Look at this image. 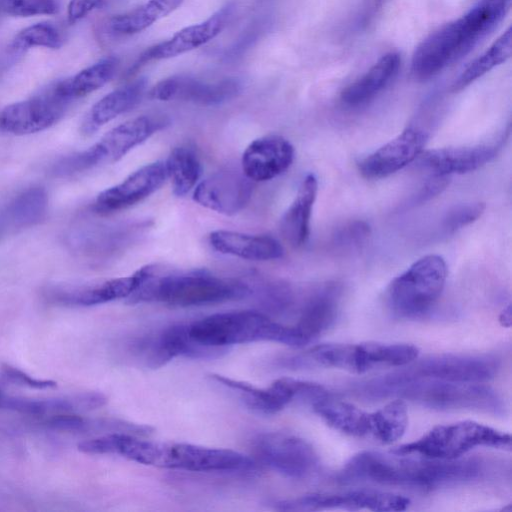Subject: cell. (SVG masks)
I'll use <instances>...</instances> for the list:
<instances>
[{
    "mask_svg": "<svg viewBox=\"0 0 512 512\" xmlns=\"http://www.w3.org/2000/svg\"><path fill=\"white\" fill-rule=\"evenodd\" d=\"M418 355V347L406 343H327L310 348L290 362L294 366L314 365L364 373L377 368L403 367Z\"/></svg>",
    "mask_w": 512,
    "mask_h": 512,
    "instance_id": "cell-6",
    "label": "cell"
},
{
    "mask_svg": "<svg viewBox=\"0 0 512 512\" xmlns=\"http://www.w3.org/2000/svg\"><path fill=\"white\" fill-rule=\"evenodd\" d=\"M211 378L237 391L246 406L264 414H274L282 410L297 399L299 391V380L287 377L274 381L264 389L220 375H211Z\"/></svg>",
    "mask_w": 512,
    "mask_h": 512,
    "instance_id": "cell-24",
    "label": "cell"
},
{
    "mask_svg": "<svg viewBox=\"0 0 512 512\" xmlns=\"http://www.w3.org/2000/svg\"><path fill=\"white\" fill-rule=\"evenodd\" d=\"M190 336L205 345L228 348L234 344L273 341L293 347L307 343L294 325H285L252 311H230L209 315L188 324Z\"/></svg>",
    "mask_w": 512,
    "mask_h": 512,
    "instance_id": "cell-5",
    "label": "cell"
},
{
    "mask_svg": "<svg viewBox=\"0 0 512 512\" xmlns=\"http://www.w3.org/2000/svg\"><path fill=\"white\" fill-rule=\"evenodd\" d=\"M446 277L447 266L441 256H424L391 281L386 291L387 304L398 317H420L437 302Z\"/></svg>",
    "mask_w": 512,
    "mask_h": 512,
    "instance_id": "cell-9",
    "label": "cell"
},
{
    "mask_svg": "<svg viewBox=\"0 0 512 512\" xmlns=\"http://www.w3.org/2000/svg\"><path fill=\"white\" fill-rule=\"evenodd\" d=\"M400 64L399 53H386L362 77L342 91V102L348 106H359L372 100L394 79Z\"/></svg>",
    "mask_w": 512,
    "mask_h": 512,
    "instance_id": "cell-32",
    "label": "cell"
},
{
    "mask_svg": "<svg viewBox=\"0 0 512 512\" xmlns=\"http://www.w3.org/2000/svg\"><path fill=\"white\" fill-rule=\"evenodd\" d=\"M2 373L9 382L17 385L27 386L34 389H47L57 386L55 381L34 378L24 371L7 364L2 366Z\"/></svg>",
    "mask_w": 512,
    "mask_h": 512,
    "instance_id": "cell-42",
    "label": "cell"
},
{
    "mask_svg": "<svg viewBox=\"0 0 512 512\" xmlns=\"http://www.w3.org/2000/svg\"><path fill=\"white\" fill-rule=\"evenodd\" d=\"M166 179L167 172L163 162L145 164L119 184L99 193L93 209L100 214L127 209L157 191Z\"/></svg>",
    "mask_w": 512,
    "mask_h": 512,
    "instance_id": "cell-18",
    "label": "cell"
},
{
    "mask_svg": "<svg viewBox=\"0 0 512 512\" xmlns=\"http://www.w3.org/2000/svg\"><path fill=\"white\" fill-rule=\"evenodd\" d=\"M148 465L193 472H234L249 470L254 462L230 449L152 441Z\"/></svg>",
    "mask_w": 512,
    "mask_h": 512,
    "instance_id": "cell-10",
    "label": "cell"
},
{
    "mask_svg": "<svg viewBox=\"0 0 512 512\" xmlns=\"http://www.w3.org/2000/svg\"><path fill=\"white\" fill-rule=\"evenodd\" d=\"M44 424L54 430L78 431L87 426L85 419L73 413H57L49 415Z\"/></svg>",
    "mask_w": 512,
    "mask_h": 512,
    "instance_id": "cell-43",
    "label": "cell"
},
{
    "mask_svg": "<svg viewBox=\"0 0 512 512\" xmlns=\"http://www.w3.org/2000/svg\"><path fill=\"white\" fill-rule=\"evenodd\" d=\"M314 412L331 428L353 437H370L377 440L379 412H366L353 404L328 396L312 403Z\"/></svg>",
    "mask_w": 512,
    "mask_h": 512,
    "instance_id": "cell-23",
    "label": "cell"
},
{
    "mask_svg": "<svg viewBox=\"0 0 512 512\" xmlns=\"http://www.w3.org/2000/svg\"><path fill=\"white\" fill-rule=\"evenodd\" d=\"M118 67L119 59L114 56L105 57L86 67L70 79H66L70 95L75 100L98 90L114 77Z\"/></svg>",
    "mask_w": 512,
    "mask_h": 512,
    "instance_id": "cell-36",
    "label": "cell"
},
{
    "mask_svg": "<svg viewBox=\"0 0 512 512\" xmlns=\"http://www.w3.org/2000/svg\"><path fill=\"white\" fill-rule=\"evenodd\" d=\"M428 134L418 127H408L394 139L367 155L359 171L368 179L387 177L414 161L427 142Z\"/></svg>",
    "mask_w": 512,
    "mask_h": 512,
    "instance_id": "cell-19",
    "label": "cell"
},
{
    "mask_svg": "<svg viewBox=\"0 0 512 512\" xmlns=\"http://www.w3.org/2000/svg\"><path fill=\"white\" fill-rule=\"evenodd\" d=\"M164 164L176 196L182 197L195 188L201 176L202 166L193 149L187 146L173 148Z\"/></svg>",
    "mask_w": 512,
    "mask_h": 512,
    "instance_id": "cell-34",
    "label": "cell"
},
{
    "mask_svg": "<svg viewBox=\"0 0 512 512\" xmlns=\"http://www.w3.org/2000/svg\"><path fill=\"white\" fill-rule=\"evenodd\" d=\"M512 0H479L466 14L427 36L415 49L411 73L428 80L465 57L505 18Z\"/></svg>",
    "mask_w": 512,
    "mask_h": 512,
    "instance_id": "cell-3",
    "label": "cell"
},
{
    "mask_svg": "<svg viewBox=\"0 0 512 512\" xmlns=\"http://www.w3.org/2000/svg\"><path fill=\"white\" fill-rule=\"evenodd\" d=\"M342 290L328 283L316 290L304 304L295 327L310 343L325 333L336 321Z\"/></svg>",
    "mask_w": 512,
    "mask_h": 512,
    "instance_id": "cell-26",
    "label": "cell"
},
{
    "mask_svg": "<svg viewBox=\"0 0 512 512\" xmlns=\"http://www.w3.org/2000/svg\"><path fill=\"white\" fill-rule=\"evenodd\" d=\"M410 500L407 497L379 491L354 490L343 493H311L276 503L281 511H318L324 509L360 510L379 512L404 511Z\"/></svg>",
    "mask_w": 512,
    "mask_h": 512,
    "instance_id": "cell-14",
    "label": "cell"
},
{
    "mask_svg": "<svg viewBox=\"0 0 512 512\" xmlns=\"http://www.w3.org/2000/svg\"><path fill=\"white\" fill-rule=\"evenodd\" d=\"M251 292L248 285L197 269L153 274L130 296L131 302L156 301L175 307H193L237 300Z\"/></svg>",
    "mask_w": 512,
    "mask_h": 512,
    "instance_id": "cell-4",
    "label": "cell"
},
{
    "mask_svg": "<svg viewBox=\"0 0 512 512\" xmlns=\"http://www.w3.org/2000/svg\"><path fill=\"white\" fill-rule=\"evenodd\" d=\"M73 101L66 80H62L29 99L6 106L0 112V130L14 135L43 131L57 123Z\"/></svg>",
    "mask_w": 512,
    "mask_h": 512,
    "instance_id": "cell-11",
    "label": "cell"
},
{
    "mask_svg": "<svg viewBox=\"0 0 512 512\" xmlns=\"http://www.w3.org/2000/svg\"><path fill=\"white\" fill-rule=\"evenodd\" d=\"M183 2L184 0H148L128 12L111 17L107 27L116 35L137 34L172 13Z\"/></svg>",
    "mask_w": 512,
    "mask_h": 512,
    "instance_id": "cell-33",
    "label": "cell"
},
{
    "mask_svg": "<svg viewBox=\"0 0 512 512\" xmlns=\"http://www.w3.org/2000/svg\"><path fill=\"white\" fill-rule=\"evenodd\" d=\"M370 236V227L363 221H352L340 227L333 236V245L339 250L359 248Z\"/></svg>",
    "mask_w": 512,
    "mask_h": 512,
    "instance_id": "cell-40",
    "label": "cell"
},
{
    "mask_svg": "<svg viewBox=\"0 0 512 512\" xmlns=\"http://www.w3.org/2000/svg\"><path fill=\"white\" fill-rule=\"evenodd\" d=\"M144 78L136 79L108 93L97 101L85 117L81 131L91 134L119 115L133 109L142 99Z\"/></svg>",
    "mask_w": 512,
    "mask_h": 512,
    "instance_id": "cell-28",
    "label": "cell"
},
{
    "mask_svg": "<svg viewBox=\"0 0 512 512\" xmlns=\"http://www.w3.org/2000/svg\"><path fill=\"white\" fill-rule=\"evenodd\" d=\"M393 453V452H392ZM483 464L476 459L440 460L404 454L362 451L337 473L341 483L370 482L382 485L433 489L480 477Z\"/></svg>",
    "mask_w": 512,
    "mask_h": 512,
    "instance_id": "cell-1",
    "label": "cell"
},
{
    "mask_svg": "<svg viewBox=\"0 0 512 512\" xmlns=\"http://www.w3.org/2000/svg\"><path fill=\"white\" fill-rule=\"evenodd\" d=\"M318 182L313 174L302 180L297 194L280 221V230L285 240L293 247H300L307 241L310 219L316 200Z\"/></svg>",
    "mask_w": 512,
    "mask_h": 512,
    "instance_id": "cell-29",
    "label": "cell"
},
{
    "mask_svg": "<svg viewBox=\"0 0 512 512\" xmlns=\"http://www.w3.org/2000/svg\"><path fill=\"white\" fill-rule=\"evenodd\" d=\"M58 11L55 0H0V14L18 17L52 15Z\"/></svg>",
    "mask_w": 512,
    "mask_h": 512,
    "instance_id": "cell-38",
    "label": "cell"
},
{
    "mask_svg": "<svg viewBox=\"0 0 512 512\" xmlns=\"http://www.w3.org/2000/svg\"><path fill=\"white\" fill-rule=\"evenodd\" d=\"M242 83L235 77L205 81L190 75H174L158 82L149 97L160 101L183 100L202 106H213L235 98Z\"/></svg>",
    "mask_w": 512,
    "mask_h": 512,
    "instance_id": "cell-15",
    "label": "cell"
},
{
    "mask_svg": "<svg viewBox=\"0 0 512 512\" xmlns=\"http://www.w3.org/2000/svg\"><path fill=\"white\" fill-rule=\"evenodd\" d=\"M256 457L266 466L290 478L303 479L318 467L319 458L306 440L294 435L268 432L253 440Z\"/></svg>",
    "mask_w": 512,
    "mask_h": 512,
    "instance_id": "cell-13",
    "label": "cell"
},
{
    "mask_svg": "<svg viewBox=\"0 0 512 512\" xmlns=\"http://www.w3.org/2000/svg\"><path fill=\"white\" fill-rule=\"evenodd\" d=\"M252 193V181L242 170L223 168L195 186L193 200L209 210L230 216L248 205Z\"/></svg>",
    "mask_w": 512,
    "mask_h": 512,
    "instance_id": "cell-16",
    "label": "cell"
},
{
    "mask_svg": "<svg viewBox=\"0 0 512 512\" xmlns=\"http://www.w3.org/2000/svg\"><path fill=\"white\" fill-rule=\"evenodd\" d=\"M403 367L396 371L403 377L481 383L495 377L499 362L489 355L437 354Z\"/></svg>",
    "mask_w": 512,
    "mask_h": 512,
    "instance_id": "cell-12",
    "label": "cell"
},
{
    "mask_svg": "<svg viewBox=\"0 0 512 512\" xmlns=\"http://www.w3.org/2000/svg\"><path fill=\"white\" fill-rule=\"evenodd\" d=\"M448 185V178L444 175H434L422 186L417 194L412 197L411 204L425 202L439 194Z\"/></svg>",
    "mask_w": 512,
    "mask_h": 512,
    "instance_id": "cell-45",
    "label": "cell"
},
{
    "mask_svg": "<svg viewBox=\"0 0 512 512\" xmlns=\"http://www.w3.org/2000/svg\"><path fill=\"white\" fill-rule=\"evenodd\" d=\"M111 0H70L67 7L69 23H76L92 11L106 6Z\"/></svg>",
    "mask_w": 512,
    "mask_h": 512,
    "instance_id": "cell-44",
    "label": "cell"
},
{
    "mask_svg": "<svg viewBox=\"0 0 512 512\" xmlns=\"http://www.w3.org/2000/svg\"><path fill=\"white\" fill-rule=\"evenodd\" d=\"M294 155L293 145L284 137L262 136L246 147L241 170L251 181H268L284 173L291 166Z\"/></svg>",
    "mask_w": 512,
    "mask_h": 512,
    "instance_id": "cell-21",
    "label": "cell"
},
{
    "mask_svg": "<svg viewBox=\"0 0 512 512\" xmlns=\"http://www.w3.org/2000/svg\"><path fill=\"white\" fill-rule=\"evenodd\" d=\"M499 321L505 327H510L511 325V306L508 305L500 314Z\"/></svg>",
    "mask_w": 512,
    "mask_h": 512,
    "instance_id": "cell-46",
    "label": "cell"
},
{
    "mask_svg": "<svg viewBox=\"0 0 512 512\" xmlns=\"http://www.w3.org/2000/svg\"><path fill=\"white\" fill-rule=\"evenodd\" d=\"M477 447L511 449V436L490 426L460 421L438 425L417 440L393 449L396 454H417L425 458L454 460Z\"/></svg>",
    "mask_w": 512,
    "mask_h": 512,
    "instance_id": "cell-8",
    "label": "cell"
},
{
    "mask_svg": "<svg viewBox=\"0 0 512 512\" xmlns=\"http://www.w3.org/2000/svg\"><path fill=\"white\" fill-rule=\"evenodd\" d=\"M512 51V31L509 27L481 56L476 58L451 86L459 92L495 67L506 62Z\"/></svg>",
    "mask_w": 512,
    "mask_h": 512,
    "instance_id": "cell-35",
    "label": "cell"
},
{
    "mask_svg": "<svg viewBox=\"0 0 512 512\" xmlns=\"http://www.w3.org/2000/svg\"><path fill=\"white\" fill-rule=\"evenodd\" d=\"M234 11L235 4L226 3L205 21L185 27L168 40L149 47L130 68L128 75L150 61L176 57L206 44L221 33Z\"/></svg>",
    "mask_w": 512,
    "mask_h": 512,
    "instance_id": "cell-17",
    "label": "cell"
},
{
    "mask_svg": "<svg viewBox=\"0 0 512 512\" xmlns=\"http://www.w3.org/2000/svg\"><path fill=\"white\" fill-rule=\"evenodd\" d=\"M505 139V138H504ZM490 144L447 147L421 153L420 163L434 175L462 174L479 169L496 157L504 140Z\"/></svg>",
    "mask_w": 512,
    "mask_h": 512,
    "instance_id": "cell-22",
    "label": "cell"
},
{
    "mask_svg": "<svg viewBox=\"0 0 512 512\" xmlns=\"http://www.w3.org/2000/svg\"><path fill=\"white\" fill-rule=\"evenodd\" d=\"M106 397L98 392H84L47 399H30L6 396L3 409L28 415L48 416L57 413H73L103 406Z\"/></svg>",
    "mask_w": 512,
    "mask_h": 512,
    "instance_id": "cell-27",
    "label": "cell"
},
{
    "mask_svg": "<svg viewBox=\"0 0 512 512\" xmlns=\"http://www.w3.org/2000/svg\"><path fill=\"white\" fill-rule=\"evenodd\" d=\"M48 198L42 187H31L0 210V237L38 224L47 213Z\"/></svg>",
    "mask_w": 512,
    "mask_h": 512,
    "instance_id": "cell-31",
    "label": "cell"
},
{
    "mask_svg": "<svg viewBox=\"0 0 512 512\" xmlns=\"http://www.w3.org/2000/svg\"><path fill=\"white\" fill-rule=\"evenodd\" d=\"M156 265H146L129 276L73 288H57L51 297L62 304L94 306L130 297L155 271Z\"/></svg>",
    "mask_w": 512,
    "mask_h": 512,
    "instance_id": "cell-20",
    "label": "cell"
},
{
    "mask_svg": "<svg viewBox=\"0 0 512 512\" xmlns=\"http://www.w3.org/2000/svg\"><path fill=\"white\" fill-rule=\"evenodd\" d=\"M63 44L59 30L51 23L42 22L21 30L12 42L15 51H24L32 47L58 49Z\"/></svg>",
    "mask_w": 512,
    "mask_h": 512,
    "instance_id": "cell-37",
    "label": "cell"
},
{
    "mask_svg": "<svg viewBox=\"0 0 512 512\" xmlns=\"http://www.w3.org/2000/svg\"><path fill=\"white\" fill-rule=\"evenodd\" d=\"M347 390L365 399L394 397L438 410L468 409L502 414L505 409L496 391L480 383L409 378L396 371L351 383Z\"/></svg>",
    "mask_w": 512,
    "mask_h": 512,
    "instance_id": "cell-2",
    "label": "cell"
},
{
    "mask_svg": "<svg viewBox=\"0 0 512 512\" xmlns=\"http://www.w3.org/2000/svg\"><path fill=\"white\" fill-rule=\"evenodd\" d=\"M156 357L159 367L171 359L183 356L193 359H214L222 356L228 348L214 347L194 340L188 324H173L155 336Z\"/></svg>",
    "mask_w": 512,
    "mask_h": 512,
    "instance_id": "cell-30",
    "label": "cell"
},
{
    "mask_svg": "<svg viewBox=\"0 0 512 512\" xmlns=\"http://www.w3.org/2000/svg\"><path fill=\"white\" fill-rule=\"evenodd\" d=\"M6 395L3 393V391L0 389V409L3 407V402L5 400Z\"/></svg>",
    "mask_w": 512,
    "mask_h": 512,
    "instance_id": "cell-47",
    "label": "cell"
},
{
    "mask_svg": "<svg viewBox=\"0 0 512 512\" xmlns=\"http://www.w3.org/2000/svg\"><path fill=\"white\" fill-rule=\"evenodd\" d=\"M169 123V118L160 114L141 115L127 120L112 128L88 149L58 160L52 165L51 173L57 177H68L115 163Z\"/></svg>",
    "mask_w": 512,
    "mask_h": 512,
    "instance_id": "cell-7",
    "label": "cell"
},
{
    "mask_svg": "<svg viewBox=\"0 0 512 512\" xmlns=\"http://www.w3.org/2000/svg\"><path fill=\"white\" fill-rule=\"evenodd\" d=\"M484 203H466L453 207L442 221V230L451 234L476 221L484 212Z\"/></svg>",
    "mask_w": 512,
    "mask_h": 512,
    "instance_id": "cell-39",
    "label": "cell"
},
{
    "mask_svg": "<svg viewBox=\"0 0 512 512\" xmlns=\"http://www.w3.org/2000/svg\"><path fill=\"white\" fill-rule=\"evenodd\" d=\"M268 22L264 18L254 20L242 32V34L226 49L223 59L226 62H233L242 57L261 37L264 33Z\"/></svg>",
    "mask_w": 512,
    "mask_h": 512,
    "instance_id": "cell-41",
    "label": "cell"
},
{
    "mask_svg": "<svg viewBox=\"0 0 512 512\" xmlns=\"http://www.w3.org/2000/svg\"><path fill=\"white\" fill-rule=\"evenodd\" d=\"M208 240L215 251L245 260H275L284 254L279 241L269 235L216 230L209 234Z\"/></svg>",
    "mask_w": 512,
    "mask_h": 512,
    "instance_id": "cell-25",
    "label": "cell"
}]
</instances>
